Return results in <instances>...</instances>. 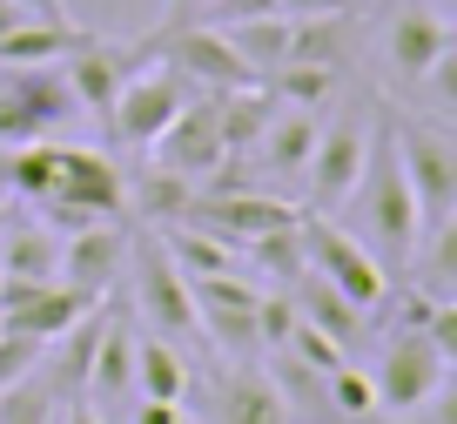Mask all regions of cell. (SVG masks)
<instances>
[{
  "label": "cell",
  "instance_id": "cell-1",
  "mask_svg": "<svg viewBox=\"0 0 457 424\" xmlns=\"http://www.w3.org/2000/svg\"><path fill=\"white\" fill-rule=\"evenodd\" d=\"M350 236L370 242V256L397 276V269H411L417 256V236H424V223H417V196H411V175H403V156H397V128H390V114L377 122L370 135V162H363L357 189H350Z\"/></svg>",
  "mask_w": 457,
  "mask_h": 424
},
{
  "label": "cell",
  "instance_id": "cell-2",
  "mask_svg": "<svg viewBox=\"0 0 457 424\" xmlns=\"http://www.w3.org/2000/svg\"><path fill=\"white\" fill-rule=\"evenodd\" d=\"M195 95H202V88L188 81L175 61H162V55H148V47H142V68L121 81V95H114V108L101 114V122H108V135L121 141V148L148 156V148L162 141V128H169Z\"/></svg>",
  "mask_w": 457,
  "mask_h": 424
},
{
  "label": "cell",
  "instance_id": "cell-3",
  "mask_svg": "<svg viewBox=\"0 0 457 424\" xmlns=\"http://www.w3.org/2000/svg\"><path fill=\"white\" fill-rule=\"evenodd\" d=\"M81 114L68 74L54 61L41 68H0V148H28V141H54V128H68Z\"/></svg>",
  "mask_w": 457,
  "mask_h": 424
},
{
  "label": "cell",
  "instance_id": "cell-4",
  "mask_svg": "<svg viewBox=\"0 0 457 424\" xmlns=\"http://www.w3.org/2000/svg\"><path fill=\"white\" fill-rule=\"evenodd\" d=\"M303 269H316L323 283H337L357 310H384L390 303V269L370 256V242H357L337 216H303Z\"/></svg>",
  "mask_w": 457,
  "mask_h": 424
},
{
  "label": "cell",
  "instance_id": "cell-5",
  "mask_svg": "<svg viewBox=\"0 0 457 424\" xmlns=\"http://www.w3.org/2000/svg\"><path fill=\"white\" fill-rule=\"evenodd\" d=\"M444 377H451V364L437 357L430 330H424V324H390L384 357H377V370H370L377 411H390V418H417V411L437 397Z\"/></svg>",
  "mask_w": 457,
  "mask_h": 424
},
{
  "label": "cell",
  "instance_id": "cell-6",
  "mask_svg": "<svg viewBox=\"0 0 457 424\" xmlns=\"http://www.w3.org/2000/svg\"><path fill=\"white\" fill-rule=\"evenodd\" d=\"M370 135H377V114L370 108H343L323 122V135H316V156L310 169H303V189H310V209L329 216L350 202V189H357L363 162H370Z\"/></svg>",
  "mask_w": 457,
  "mask_h": 424
},
{
  "label": "cell",
  "instance_id": "cell-7",
  "mask_svg": "<svg viewBox=\"0 0 457 424\" xmlns=\"http://www.w3.org/2000/svg\"><path fill=\"white\" fill-rule=\"evenodd\" d=\"M129 297L135 310H142V324L155 330V337H195V297H188V276L175 269V256L162 250V236L148 229L142 242H129Z\"/></svg>",
  "mask_w": 457,
  "mask_h": 424
},
{
  "label": "cell",
  "instance_id": "cell-8",
  "mask_svg": "<svg viewBox=\"0 0 457 424\" xmlns=\"http://www.w3.org/2000/svg\"><path fill=\"white\" fill-rule=\"evenodd\" d=\"M148 55L175 61V68H182L188 81L202 88V95H228V88L262 81V74L249 68L236 47H228V34H222V28H209V21H175L162 41H148Z\"/></svg>",
  "mask_w": 457,
  "mask_h": 424
},
{
  "label": "cell",
  "instance_id": "cell-9",
  "mask_svg": "<svg viewBox=\"0 0 457 424\" xmlns=\"http://www.w3.org/2000/svg\"><path fill=\"white\" fill-rule=\"evenodd\" d=\"M148 162L169 175H182V182H209L215 169L228 162V135H222V108H215V95H195L182 114H175L169 128H162V141L148 148Z\"/></svg>",
  "mask_w": 457,
  "mask_h": 424
},
{
  "label": "cell",
  "instance_id": "cell-10",
  "mask_svg": "<svg viewBox=\"0 0 457 424\" xmlns=\"http://www.w3.org/2000/svg\"><path fill=\"white\" fill-rule=\"evenodd\" d=\"M397 128V156H403V175H411V196H417V223H444L457 209V141L437 135L424 122H390Z\"/></svg>",
  "mask_w": 457,
  "mask_h": 424
},
{
  "label": "cell",
  "instance_id": "cell-11",
  "mask_svg": "<svg viewBox=\"0 0 457 424\" xmlns=\"http://www.w3.org/2000/svg\"><path fill=\"white\" fill-rule=\"evenodd\" d=\"M95 303L101 297H87V290H74V283H61V276H47V283H0V330H21V337L54 343V337H68Z\"/></svg>",
  "mask_w": 457,
  "mask_h": 424
},
{
  "label": "cell",
  "instance_id": "cell-12",
  "mask_svg": "<svg viewBox=\"0 0 457 424\" xmlns=\"http://www.w3.org/2000/svg\"><path fill=\"white\" fill-rule=\"evenodd\" d=\"M209 424H296L276 370L249 364V357H228V370L209 391Z\"/></svg>",
  "mask_w": 457,
  "mask_h": 424
},
{
  "label": "cell",
  "instance_id": "cell-13",
  "mask_svg": "<svg viewBox=\"0 0 457 424\" xmlns=\"http://www.w3.org/2000/svg\"><path fill=\"white\" fill-rule=\"evenodd\" d=\"M129 229L121 223H87V229H68L61 236V283L87 290V297H108L121 269H129Z\"/></svg>",
  "mask_w": 457,
  "mask_h": 424
},
{
  "label": "cell",
  "instance_id": "cell-14",
  "mask_svg": "<svg viewBox=\"0 0 457 424\" xmlns=\"http://www.w3.org/2000/svg\"><path fill=\"white\" fill-rule=\"evenodd\" d=\"M135 68H142V47H114V41H101V34H87V41L61 61V74H68L81 114H108L114 95H121V81H129Z\"/></svg>",
  "mask_w": 457,
  "mask_h": 424
},
{
  "label": "cell",
  "instance_id": "cell-15",
  "mask_svg": "<svg viewBox=\"0 0 457 424\" xmlns=\"http://www.w3.org/2000/svg\"><path fill=\"white\" fill-rule=\"evenodd\" d=\"M316 135H323L316 108H289V101H276L270 128H262V141L249 148V156H256L276 182H303V169H310V156H316Z\"/></svg>",
  "mask_w": 457,
  "mask_h": 424
},
{
  "label": "cell",
  "instance_id": "cell-16",
  "mask_svg": "<svg viewBox=\"0 0 457 424\" xmlns=\"http://www.w3.org/2000/svg\"><path fill=\"white\" fill-rule=\"evenodd\" d=\"M451 47V28H444V14H430V7H397L390 14V28H384V55H390V68L403 74V81H424L430 74V61Z\"/></svg>",
  "mask_w": 457,
  "mask_h": 424
},
{
  "label": "cell",
  "instance_id": "cell-17",
  "mask_svg": "<svg viewBox=\"0 0 457 424\" xmlns=\"http://www.w3.org/2000/svg\"><path fill=\"white\" fill-rule=\"evenodd\" d=\"M283 290H289V303H296L303 324H316L323 337H337L343 351H357V337H363V324H370V310H357V303L343 297L337 283H323L316 269H303V276L283 283Z\"/></svg>",
  "mask_w": 457,
  "mask_h": 424
},
{
  "label": "cell",
  "instance_id": "cell-18",
  "mask_svg": "<svg viewBox=\"0 0 457 424\" xmlns=\"http://www.w3.org/2000/svg\"><path fill=\"white\" fill-rule=\"evenodd\" d=\"M0 276L7 283L61 276V229H47L41 216H14V229L0 236Z\"/></svg>",
  "mask_w": 457,
  "mask_h": 424
},
{
  "label": "cell",
  "instance_id": "cell-19",
  "mask_svg": "<svg viewBox=\"0 0 457 424\" xmlns=\"http://www.w3.org/2000/svg\"><path fill=\"white\" fill-rule=\"evenodd\" d=\"M87 404H121V397H135V330H129V317L114 310L108 317V330H101V351H95V364H87Z\"/></svg>",
  "mask_w": 457,
  "mask_h": 424
},
{
  "label": "cell",
  "instance_id": "cell-20",
  "mask_svg": "<svg viewBox=\"0 0 457 424\" xmlns=\"http://www.w3.org/2000/svg\"><path fill=\"white\" fill-rule=\"evenodd\" d=\"M188 364L175 337H135V397H162V404H188Z\"/></svg>",
  "mask_w": 457,
  "mask_h": 424
},
{
  "label": "cell",
  "instance_id": "cell-21",
  "mask_svg": "<svg viewBox=\"0 0 457 424\" xmlns=\"http://www.w3.org/2000/svg\"><path fill=\"white\" fill-rule=\"evenodd\" d=\"M222 34H228V47H236V55H243L249 68L262 74V81H270V74L289 61V41H296V21H289V14H256V21H228Z\"/></svg>",
  "mask_w": 457,
  "mask_h": 424
},
{
  "label": "cell",
  "instance_id": "cell-22",
  "mask_svg": "<svg viewBox=\"0 0 457 424\" xmlns=\"http://www.w3.org/2000/svg\"><path fill=\"white\" fill-rule=\"evenodd\" d=\"M215 108H222V135H228V156H249L262 141V128H270V114H276V95L262 81H249V88H228V95H215Z\"/></svg>",
  "mask_w": 457,
  "mask_h": 424
},
{
  "label": "cell",
  "instance_id": "cell-23",
  "mask_svg": "<svg viewBox=\"0 0 457 424\" xmlns=\"http://www.w3.org/2000/svg\"><path fill=\"white\" fill-rule=\"evenodd\" d=\"M411 263H417V290H424V297H457V209L417 236Z\"/></svg>",
  "mask_w": 457,
  "mask_h": 424
},
{
  "label": "cell",
  "instance_id": "cell-24",
  "mask_svg": "<svg viewBox=\"0 0 457 424\" xmlns=\"http://www.w3.org/2000/svg\"><path fill=\"white\" fill-rule=\"evenodd\" d=\"M54 418H61V391L41 377V370L0 391V424H54Z\"/></svg>",
  "mask_w": 457,
  "mask_h": 424
},
{
  "label": "cell",
  "instance_id": "cell-25",
  "mask_svg": "<svg viewBox=\"0 0 457 424\" xmlns=\"http://www.w3.org/2000/svg\"><path fill=\"white\" fill-rule=\"evenodd\" d=\"M323 391H329V418H370L377 411V384H370V370H357V364H337L323 377Z\"/></svg>",
  "mask_w": 457,
  "mask_h": 424
},
{
  "label": "cell",
  "instance_id": "cell-26",
  "mask_svg": "<svg viewBox=\"0 0 457 424\" xmlns=\"http://www.w3.org/2000/svg\"><path fill=\"white\" fill-rule=\"evenodd\" d=\"M283 357H296V364L323 370V377H329V370H337V364H350V351H343L337 337H323V330H316V324H303V317H296V330H289Z\"/></svg>",
  "mask_w": 457,
  "mask_h": 424
},
{
  "label": "cell",
  "instance_id": "cell-27",
  "mask_svg": "<svg viewBox=\"0 0 457 424\" xmlns=\"http://www.w3.org/2000/svg\"><path fill=\"white\" fill-rule=\"evenodd\" d=\"M41 357H47V343H41V337L0 330V391H7V384H21V377H34V370H41Z\"/></svg>",
  "mask_w": 457,
  "mask_h": 424
},
{
  "label": "cell",
  "instance_id": "cell-28",
  "mask_svg": "<svg viewBox=\"0 0 457 424\" xmlns=\"http://www.w3.org/2000/svg\"><path fill=\"white\" fill-rule=\"evenodd\" d=\"M424 330H430V343H437V357L457 370V297H437V303H430Z\"/></svg>",
  "mask_w": 457,
  "mask_h": 424
},
{
  "label": "cell",
  "instance_id": "cell-29",
  "mask_svg": "<svg viewBox=\"0 0 457 424\" xmlns=\"http://www.w3.org/2000/svg\"><path fill=\"white\" fill-rule=\"evenodd\" d=\"M424 88H430V101H437V108H451L457 114V41L444 47L437 61H430V74H424Z\"/></svg>",
  "mask_w": 457,
  "mask_h": 424
},
{
  "label": "cell",
  "instance_id": "cell-30",
  "mask_svg": "<svg viewBox=\"0 0 457 424\" xmlns=\"http://www.w3.org/2000/svg\"><path fill=\"white\" fill-rule=\"evenodd\" d=\"M129 424H182V404H162V397H135Z\"/></svg>",
  "mask_w": 457,
  "mask_h": 424
},
{
  "label": "cell",
  "instance_id": "cell-31",
  "mask_svg": "<svg viewBox=\"0 0 457 424\" xmlns=\"http://www.w3.org/2000/svg\"><path fill=\"white\" fill-rule=\"evenodd\" d=\"M289 21H316V14H350V0H283Z\"/></svg>",
  "mask_w": 457,
  "mask_h": 424
},
{
  "label": "cell",
  "instance_id": "cell-32",
  "mask_svg": "<svg viewBox=\"0 0 457 424\" xmlns=\"http://www.w3.org/2000/svg\"><path fill=\"white\" fill-rule=\"evenodd\" d=\"M424 411H430V424H457V377H444L437 397H430Z\"/></svg>",
  "mask_w": 457,
  "mask_h": 424
},
{
  "label": "cell",
  "instance_id": "cell-33",
  "mask_svg": "<svg viewBox=\"0 0 457 424\" xmlns=\"http://www.w3.org/2000/svg\"><path fill=\"white\" fill-rule=\"evenodd\" d=\"M61 424H108V411L87 404V397H68V404H61Z\"/></svg>",
  "mask_w": 457,
  "mask_h": 424
},
{
  "label": "cell",
  "instance_id": "cell-34",
  "mask_svg": "<svg viewBox=\"0 0 457 424\" xmlns=\"http://www.w3.org/2000/svg\"><path fill=\"white\" fill-rule=\"evenodd\" d=\"M14 216H21V196L7 182H0V236H7V229H14Z\"/></svg>",
  "mask_w": 457,
  "mask_h": 424
},
{
  "label": "cell",
  "instance_id": "cell-35",
  "mask_svg": "<svg viewBox=\"0 0 457 424\" xmlns=\"http://www.w3.org/2000/svg\"><path fill=\"white\" fill-rule=\"evenodd\" d=\"M28 14H41V21H68V0H21Z\"/></svg>",
  "mask_w": 457,
  "mask_h": 424
},
{
  "label": "cell",
  "instance_id": "cell-36",
  "mask_svg": "<svg viewBox=\"0 0 457 424\" xmlns=\"http://www.w3.org/2000/svg\"><path fill=\"white\" fill-rule=\"evenodd\" d=\"M202 7H215V0H169V14H175V21H195ZM175 21H169V28H175Z\"/></svg>",
  "mask_w": 457,
  "mask_h": 424
},
{
  "label": "cell",
  "instance_id": "cell-37",
  "mask_svg": "<svg viewBox=\"0 0 457 424\" xmlns=\"http://www.w3.org/2000/svg\"><path fill=\"white\" fill-rule=\"evenodd\" d=\"M444 7H451V14H457V0H444Z\"/></svg>",
  "mask_w": 457,
  "mask_h": 424
},
{
  "label": "cell",
  "instance_id": "cell-38",
  "mask_svg": "<svg viewBox=\"0 0 457 424\" xmlns=\"http://www.w3.org/2000/svg\"><path fill=\"white\" fill-rule=\"evenodd\" d=\"M0 283H7V276H0Z\"/></svg>",
  "mask_w": 457,
  "mask_h": 424
},
{
  "label": "cell",
  "instance_id": "cell-39",
  "mask_svg": "<svg viewBox=\"0 0 457 424\" xmlns=\"http://www.w3.org/2000/svg\"><path fill=\"white\" fill-rule=\"evenodd\" d=\"M54 424H61V418H54Z\"/></svg>",
  "mask_w": 457,
  "mask_h": 424
}]
</instances>
